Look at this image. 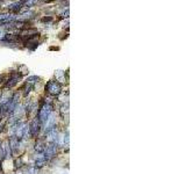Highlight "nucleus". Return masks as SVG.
Wrapping results in <instances>:
<instances>
[{"label":"nucleus","instance_id":"obj_1","mask_svg":"<svg viewBox=\"0 0 186 174\" xmlns=\"http://www.w3.org/2000/svg\"><path fill=\"white\" fill-rule=\"evenodd\" d=\"M51 104L49 103H46L42 106V108L39 111V120H40L42 123H44L48 120V117L50 116V113H51Z\"/></svg>","mask_w":186,"mask_h":174},{"label":"nucleus","instance_id":"obj_2","mask_svg":"<svg viewBox=\"0 0 186 174\" xmlns=\"http://www.w3.org/2000/svg\"><path fill=\"white\" fill-rule=\"evenodd\" d=\"M46 90L50 93V94H53V95H57V94H60V90H62V87H60V85L58 83H55V81H50L49 84L46 85Z\"/></svg>","mask_w":186,"mask_h":174},{"label":"nucleus","instance_id":"obj_3","mask_svg":"<svg viewBox=\"0 0 186 174\" xmlns=\"http://www.w3.org/2000/svg\"><path fill=\"white\" fill-rule=\"evenodd\" d=\"M39 130H40V124H39V120H34L33 122H32V125H30V128H29V131H30V134L32 136H37L39 134Z\"/></svg>","mask_w":186,"mask_h":174},{"label":"nucleus","instance_id":"obj_4","mask_svg":"<svg viewBox=\"0 0 186 174\" xmlns=\"http://www.w3.org/2000/svg\"><path fill=\"white\" fill-rule=\"evenodd\" d=\"M36 150H37L39 152H42V151H44V150H46L44 143L42 142V141H39V143L36 144Z\"/></svg>","mask_w":186,"mask_h":174},{"label":"nucleus","instance_id":"obj_5","mask_svg":"<svg viewBox=\"0 0 186 174\" xmlns=\"http://www.w3.org/2000/svg\"><path fill=\"white\" fill-rule=\"evenodd\" d=\"M46 164V158H42V159H37L36 160V167H42L43 165Z\"/></svg>","mask_w":186,"mask_h":174}]
</instances>
